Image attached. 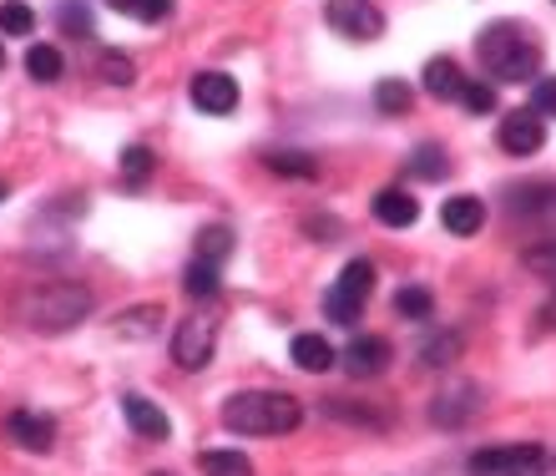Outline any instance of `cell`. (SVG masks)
I'll return each mask as SVG.
<instances>
[{"instance_id": "obj_9", "label": "cell", "mask_w": 556, "mask_h": 476, "mask_svg": "<svg viewBox=\"0 0 556 476\" xmlns=\"http://www.w3.org/2000/svg\"><path fill=\"white\" fill-rule=\"evenodd\" d=\"M192 107L198 112H207V117H228L238 107V82L228 72H198L192 76V87H188Z\"/></svg>"}, {"instance_id": "obj_14", "label": "cell", "mask_w": 556, "mask_h": 476, "mask_svg": "<svg viewBox=\"0 0 556 476\" xmlns=\"http://www.w3.org/2000/svg\"><path fill=\"white\" fill-rule=\"evenodd\" d=\"M440 224L451 228L455 238L481 234V224H485V203H481L476 193H455V198H445V209H440Z\"/></svg>"}, {"instance_id": "obj_39", "label": "cell", "mask_w": 556, "mask_h": 476, "mask_svg": "<svg viewBox=\"0 0 556 476\" xmlns=\"http://www.w3.org/2000/svg\"><path fill=\"white\" fill-rule=\"evenodd\" d=\"M0 66H5V51H0Z\"/></svg>"}, {"instance_id": "obj_1", "label": "cell", "mask_w": 556, "mask_h": 476, "mask_svg": "<svg viewBox=\"0 0 556 476\" xmlns=\"http://www.w3.org/2000/svg\"><path fill=\"white\" fill-rule=\"evenodd\" d=\"M304 405L289 390H243L233 401H223V426L233 436H289L299 431Z\"/></svg>"}, {"instance_id": "obj_29", "label": "cell", "mask_w": 556, "mask_h": 476, "mask_svg": "<svg viewBox=\"0 0 556 476\" xmlns=\"http://www.w3.org/2000/svg\"><path fill=\"white\" fill-rule=\"evenodd\" d=\"M264 163L274 167V173H283V178H314V173H319V163L304 158V152H268Z\"/></svg>"}, {"instance_id": "obj_25", "label": "cell", "mask_w": 556, "mask_h": 476, "mask_svg": "<svg viewBox=\"0 0 556 476\" xmlns=\"http://www.w3.org/2000/svg\"><path fill=\"white\" fill-rule=\"evenodd\" d=\"M228 253H233V234H228L223 224H213V228H203V234H198V259H207V264H223Z\"/></svg>"}, {"instance_id": "obj_20", "label": "cell", "mask_w": 556, "mask_h": 476, "mask_svg": "<svg viewBox=\"0 0 556 476\" xmlns=\"http://www.w3.org/2000/svg\"><path fill=\"white\" fill-rule=\"evenodd\" d=\"M410 102H415V91L400 82V76H384L380 87H375V107H380L384 117H405L410 112Z\"/></svg>"}, {"instance_id": "obj_27", "label": "cell", "mask_w": 556, "mask_h": 476, "mask_svg": "<svg viewBox=\"0 0 556 476\" xmlns=\"http://www.w3.org/2000/svg\"><path fill=\"white\" fill-rule=\"evenodd\" d=\"M395 310H400V320H430V314H435V295H430V289H400L395 295Z\"/></svg>"}, {"instance_id": "obj_4", "label": "cell", "mask_w": 556, "mask_h": 476, "mask_svg": "<svg viewBox=\"0 0 556 476\" xmlns=\"http://www.w3.org/2000/svg\"><path fill=\"white\" fill-rule=\"evenodd\" d=\"M375 295V264L369 259H350L344 274L329 284V295H324V320H334V325L350 329L359 314H365V299Z\"/></svg>"}, {"instance_id": "obj_10", "label": "cell", "mask_w": 556, "mask_h": 476, "mask_svg": "<svg viewBox=\"0 0 556 476\" xmlns=\"http://www.w3.org/2000/svg\"><path fill=\"white\" fill-rule=\"evenodd\" d=\"M542 142H546V117H536L531 107L501 117V148L511 158H531V152H542Z\"/></svg>"}, {"instance_id": "obj_38", "label": "cell", "mask_w": 556, "mask_h": 476, "mask_svg": "<svg viewBox=\"0 0 556 476\" xmlns=\"http://www.w3.org/2000/svg\"><path fill=\"white\" fill-rule=\"evenodd\" d=\"M5 198H11V188H5V183H0V203H5Z\"/></svg>"}, {"instance_id": "obj_3", "label": "cell", "mask_w": 556, "mask_h": 476, "mask_svg": "<svg viewBox=\"0 0 556 476\" xmlns=\"http://www.w3.org/2000/svg\"><path fill=\"white\" fill-rule=\"evenodd\" d=\"M91 314V289L87 284H41V289H30L26 299H21V320H26L36 335H66V329H76L81 320Z\"/></svg>"}, {"instance_id": "obj_23", "label": "cell", "mask_w": 556, "mask_h": 476, "mask_svg": "<svg viewBox=\"0 0 556 476\" xmlns=\"http://www.w3.org/2000/svg\"><path fill=\"white\" fill-rule=\"evenodd\" d=\"M460 355V335H435V340H425L420 345V365L425 371H445V365H451V360Z\"/></svg>"}, {"instance_id": "obj_16", "label": "cell", "mask_w": 556, "mask_h": 476, "mask_svg": "<svg viewBox=\"0 0 556 476\" xmlns=\"http://www.w3.org/2000/svg\"><path fill=\"white\" fill-rule=\"evenodd\" d=\"M375 218H380L384 228H410L415 218H420V203H415L405 188H384V193H375Z\"/></svg>"}, {"instance_id": "obj_26", "label": "cell", "mask_w": 556, "mask_h": 476, "mask_svg": "<svg viewBox=\"0 0 556 476\" xmlns=\"http://www.w3.org/2000/svg\"><path fill=\"white\" fill-rule=\"evenodd\" d=\"M445 152L435 148V142H420V148H415V158H410V173L415 178H425V183H435V178H445Z\"/></svg>"}, {"instance_id": "obj_32", "label": "cell", "mask_w": 556, "mask_h": 476, "mask_svg": "<svg viewBox=\"0 0 556 476\" xmlns=\"http://www.w3.org/2000/svg\"><path fill=\"white\" fill-rule=\"evenodd\" d=\"M152 178V148H142V142H137V148H127L122 152V183H147Z\"/></svg>"}, {"instance_id": "obj_8", "label": "cell", "mask_w": 556, "mask_h": 476, "mask_svg": "<svg viewBox=\"0 0 556 476\" xmlns=\"http://www.w3.org/2000/svg\"><path fill=\"white\" fill-rule=\"evenodd\" d=\"M476 411H481V386L455 380V386H445L435 401H430V426H445V431H455V426H466Z\"/></svg>"}, {"instance_id": "obj_13", "label": "cell", "mask_w": 556, "mask_h": 476, "mask_svg": "<svg viewBox=\"0 0 556 476\" xmlns=\"http://www.w3.org/2000/svg\"><path fill=\"white\" fill-rule=\"evenodd\" d=\"M5 431H11V441L21 451H51V441H56V421L36 416V411H15V416L5 421Z\"/></svg>"}, {"instance_id": "obj_37", "label": "cell", "mask_w": 556, "mask_h": 476, "mask_svg": "<svg viewBox=\"0 0 556 476\" xmlns=\"http://www.w3.org/2000/svg\"><path fill=\"white\" fill-rule=\"evenodd\" d=\"M521 476H556V451H542V456H536Z\"/></svg>"}, {"instance_id": "obj_12", "label": "cell", "mask_w": 556, "mask_h": 476, "mask_svg": "<svg viewBox=\"0 0 556 476\" xmlns=\"http://www.w3.org/2000/svg\"><path fill=\"white\" fill-rule=\"evenodd\" d=\"M384 365H390V340H384V335H359V340H350V350H344V371L359 375V380L384 375Z\"/></svg>"}, {"instance_id": "obj_21", "label": "cell", "mask_w": 556, "mask_h": 476, "mask_svg": "<svg viewBox=\"0 0 556 476\" xmlns=\"http://www.w3.org/2000/svg\"><path fill=\"white\" fill-rule=\"evenodd\" d=\"M157 320H162L157 304H137V310H127L117 320V335L122 340H147V335H157Z\"/></svg>"}, {"instance_id": "obj_24", "label": "cell", "mask_w": 556, "mask_h": 476, "mask_svg": "<svg viewBox=\"0 0 556 476\" xmlns=\"http://www.w3.org/2000/svg\"><path fill=\"white\" fill-rule=\"evenodd\" d=\"M61 66H66V61H61L56 46H30L26 51V72L36 76V82H61Z\"/></svg>"}, {"instance_id": "obj_5", "label": "cell", "mask_w": 556, "mask_h": 476, "mask_svg": "<svg viewBox=\"0 0 556 476\" xmlns=\"http://www.w3.org/2000/svg\"><path fill=\"white\" fill-rule=\"evenodd\" d=\"M218 350V320H207V314H188V320H177L173 329V365L177 371H203L207 360Z\"/></svg>"}, {"instance_id": "obj_18", "label": "cell", "mask_w": 556, "mask_h": 476, "mask_svg": "<svg viewBox=\"0 0 556 476\" xmlns=\"http://www.w3.org/2000/svg\"><path fill=\"white\" fill-rule=\"evenodd\" d=\"M511 213H531V218H556V188L552 183H531L511 193Z\"/></svg>"}, {"instance_id": "obj_28", "label": "cell", "mask_w": 556, "mask_h": 476, "mask_svg": "<svg viewBox=\"0 0 556 476\" xmlns=\"http://www.w3.org/2000/svg\"><path fill=\"white\" fill-rule=\"evenodd\" d=\"M0 30H5V36H30V30H36V11H30L26 0H5V5H0Z\"/></svg>"}, {"instance_id": "obj_35", "label": "cell", "mask_w": 556, "mask_h": 476, "mask_svg": "<svg viewBox=\"0 0 556 476\" xmlns=\"http://www.w3.org/2000/svg\"><path fill=\"white\" fill-rule=\"evenodd\" d=\"M527 268L536 274V279H552L556 284V238H552V243H536V249H527Z\"/></svg>"}, {"instance_id": "obj_11", "label": "cell", "mask_w": 556, "mask_h": 476, "mask_svg": "<svg viewBox=\"0 0 556 476\" xmlns=\"http://www.w3.org/2000/svg\"><path fill=\"white\" fill-rule=\"evenodd\" d=\"M122 416H127V426H132L142 441H167L173 436V421L162 416V405H152L147 396H122Z\"/></svg>"}, {"instance_id": "obj_15", "label": "cell", "mask_w": 556, "mask_h": 476, "mask_svg": "<svg viewBox=\"0 0 556 476\" xmlns=\"http://www.w3.org/2000/svg\"><path fill=\"white\" fill-rule=\"evenodd\" d=\"M289 360L299 365V371H308V375H324V371H334V345L324 340V335H293V345H289Z\"/></svg>"}, {"instance_id": "obj_22", "label": "cell", "mask_w": 556, "mask_h": 476, "mask_svg": "<svg viewBox=\"0 0 556 476\" xmlns=\"http://www.w3.org/2000/svg\"><path fill=\"white\" fill-rule=\"evenodd\" d=\"M182 289H188L192 299H213L223 289V279H218V264H207V259H192L188 264V274H182Z\"/></svg>"}, {"instance_id": "obj_17", "label": "cell", "mask_w": 556, "mask_h": 476, "mask_svg": "<svg viewBox=\"0 0 556 476\" xmlns=\"http://www.w3.org/2000/svg\"><path fill=\"white\" fill-rule=\"evenodd\" d=\"M425 91H430L435 102H451V97L466 91V76H460V66H455L451 57H435V61H425Z\"/></svg>"}, {"instance_id": "obj_33", "label": "cell", "mask_w": 556, "mask_h": 476, "mask_svg": "<svg viewBox=\"0 0 556 476\" xmlns=\"http://www.w3.org/2000/svg\"><path fill=\"white\" fill-rule=\"evenodd\" d=\"M460 102H466L470 117H485V112H496V87H485V82H466Z\"/></svg>"}, {"instance_id": "obj_7", "label": "cell", "mask_w": 556, "mask_h": 476, "mask_svg": "<svg viewBox=\"0 0 556 476\" xmlns=\"http://www.w3.org/2000/svg\"><path fill=\"white\" fill-rule=\"evenodd\" d=\"M542 456L536 441H511V447H485L470 456V476H521Z\"/></svg>"}, {"instance_id": "obj_2", "label": "cell", "mask_w": 556, "mask_h": 476, "mask_svg": "<svg viewBox=\"0 0 556 476\" xmlns=\"http://www.w3.org/2000/svg\"><path fill=\"white\" fill-rule=\"evenodd\" d=\"M476 51H481V66L496 76V82H527V76L536 82V76H542V46L531 41V30H521L516 21L485 26Z\"/></svg>"}, {"instance_id": "obj_31", "label": "cell", "mask_w": 556, "mask_h": 476, "mask_svg": "<svg viewBox=\"0 0 556 476\" xmlns=\"http://www.w3.org/2000/svg\"><path fill=\"white\" fill-rule=\"evenodd\" d=\"M102 82H112V87H132L137 82V66H132V57H122V51H102Z\"/></svg>"}, {"instance_id": "obj_19", "label": "cell", "mask_w": 556, "mask_h": 476, "mask_svg": "<svg viewBox=\"0 0 556 476\" xmlns=\"http://www.w3.org/2000/svg\"><path fill=\"white\" fill-rule=\"evenodd\" d=\"M203 476H253V462L243 451H198Z\"/></svg>"}, {"instance_id": "obj_36", "label": "cell", "mask_w": 556, "mask_h": 476, "mask_svg": "<svg viewBox=\"0 0 556 476\" xmlns=\"http://www.w3.org/2000/svg\"><path fill=\"white\" fill-rule=\"evenodd\" d=\"M61 30H66V36H91V11L76 5V0H66V5H61Z\"/></svg>"}, {"instance_id": "obj_30", "label": "cell", "mask_w": 556, "mask_h": 476, "mask_svg": "<svg viewBox=\"0 0 556 476\" xmlns=\"http://www.w3.org/2000/svg\"><path fill=\"white\" fill-rule=\"evenodd\" d=\"M112 11H122V15H132V21H167L173 15V0H112Z\"/></svg>"}, {"instance_id": "obj_40", "label": "cell", "mask_w": 556, "mask_h": 476, "mask_svg": "<svg viewBox=\"0 0 556 476\" xmlns=\"http://www.w3.org/2000/svg\"><path fill=\"white\" fill-rule=\"evenodd\" d=\"M157 476H162V472H157Z\"/></svg>"}, {"instance_id": "obj_34", "label": "cell", "mask_w": 556, "mask_h": 476, "mask_svg": "<svg viewBox=\"0 0 556 476\" xmlns=\"http://www.w3.org/2000/svg\"><path fill=\"white\" fill-rule=\"evenodd\" d=\"M531 112L536 117H556V76H536L531 82Z\"/></svg>"}, {"instance_id": "obj_6", "label": "cell", "mask_w": 556, "mask_h": 476, "mask_svg": "<svg viewBox=\"0 0 556 476\" xmlns=\"http://www.w3.org/2000/svg\"><path fill=\"white\" fill-rule=\"evenodd\" d=\"M329 26L350 41H375V36H384V15L369 0H329Z\"/></svg>"}]
</instances>
